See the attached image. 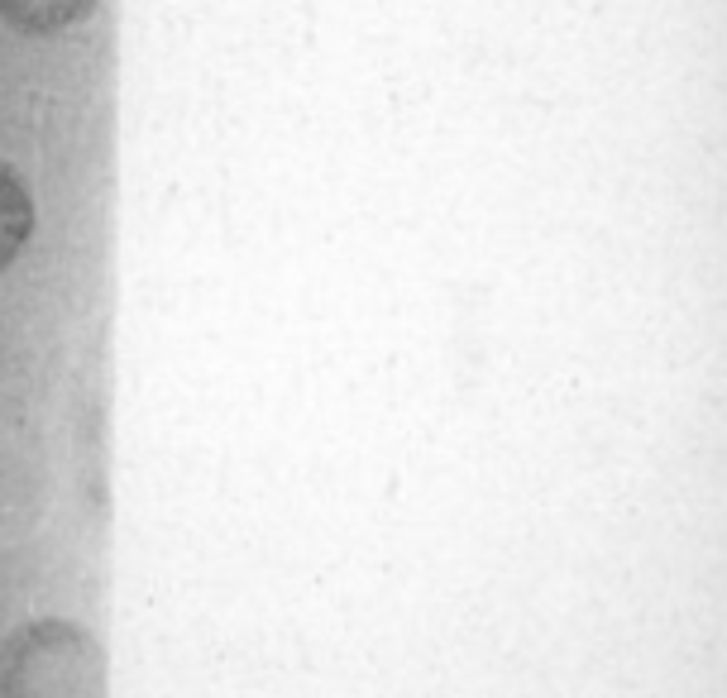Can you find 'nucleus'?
Instances as JSON below:
<instances>
[{
  "label": "nucleus",
  "instance_id": "1",
  "mask_svg": "<svg viewBox=\"0 0 727 698\" xmlns=\"http://www.w3.org/2000/svg\"><path fill=\"white\" fill-rule=\"evenodd\" d=\"M0 698H106V655L77 622H29L0 646Z\"/></svg>",
  "mask_w": 727,
  "mask_h": 698
},
{
  "label": "nucleus",
  "instance_id": "2",
  "mask_svg": "<svg viewBox=\"0 0 727 698\" xmlns=\"http://www.w3.org/2000/svg\"><path fill=\"white\" fill-rule=\"evenodd\" d=\"M34 235V197L10 163H0V273H10V263L24 254V244Z\"/></svg>",
  "mask_w": 727,
  "mask_h": 698
},
{
  "label": "nucleus",
  "instance_id": "3",
  "mask_svg": "<svg viewBox=\"0 0 727 698\" xmlns=\"http://www.w3.org/2000/svg\"><path fill=\"white\" fill-rule=\"evenodd\" d=\"M96 10V0H0V20L20 34H63Z\"/></svg>",
  "mask_w": 727,
  "mask_h": 698
}]
</instances>
